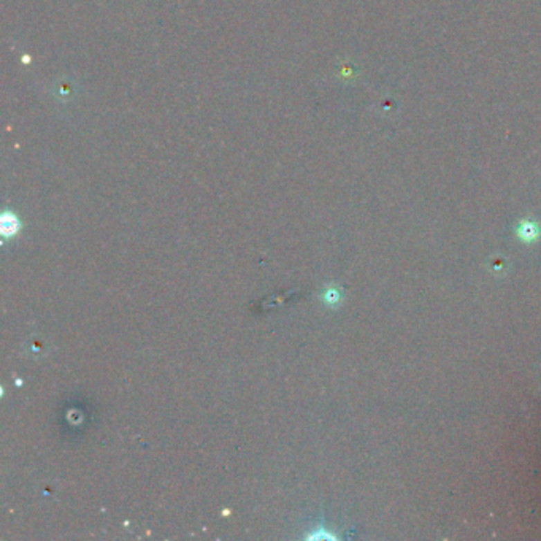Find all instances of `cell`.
Listing matches in <instances>:
<instances>
[{
	"label": "cell",
	"instance_id": "obj_1",
	"mask_svg": "<svg viewBox=\"0 0 541 541\" xmlns=\"http://www.w3.org/2000/svg\"><path fill=\"white\" fill-rule=\"evenodd\" d=\"M0 230L5 237H12L19 230V221L13 213H3L0 221Z\"/></svg>",
	"mask_w": 541,
	"mask_h": 541
}]
</instances>
